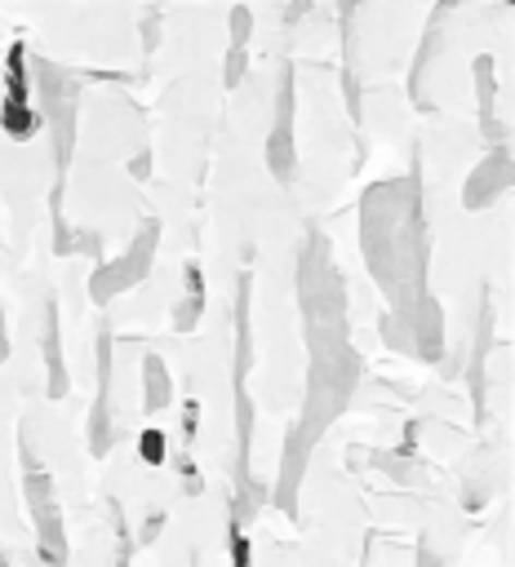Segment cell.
I'll return each instance as SVG.
<instances>
[{
    "mask_svg": "<svg viewBox=\"0 0 515 567\" xmlns=\"http://www.w3.org/2000/svg\"><path fill=\"white\" fill-rule=\"evenodd\" d=\"M231 558H236V567L253 563V550H249V536L240 532V523H231Z\"/></svg>",
    "mask_w": 515,
    "mask_h": 567,
    "instance_id": "5",
    "label": "cell"
},
{
    "mask_svg": "<svg viewBox=\"0 0 515 567\" xmlns=\"http://www.w3.org/2000/svg\"><path fill=\"white\" fill-rule=\"evenodd\" d=\"M139 453H143L147 466H160V461H165V435H160V431H143Z\"/></svg>",
    "mask_w": 515,
    "mask_h": 567,
    "instance_id": "4",
    "label": "cell"
},
{
    "mask_svg": "<svg viewBox=\"0 0 515 567\" xmlns=\"http://www.w3.org/2000/svg\"><path fill=\"white\" fill-rule=\"evenodd\" d=\"M23 45H14L10 49V71H5V81H10V94H5V102H0V124H5L10 133H32L36 129V111L27 107L32 98H27V67H23Z\"/></svg>",
    "mask_w": 515,
    "mask_h": 567,
    "instance_id": "1",
    "label": "cell"
},
{
    "mask_svg": "<svg viewBox=\"0 0 515 567\" xmlns=\"http://www.w3.org/2000/svg\"><path fill=\"white\" fill-rule=\"evenodd\" d=\"M143 369H147V408L156 412V408H165V399H169V377H165V369H160L156 354H147Z\"/></svg>",
    "mask_w": 515,
    "mask_h": 567,
    "instance_id": "3",
    "label": "cell"
},
{
    "mask_svg": "<svg viewBox=\"0 0 515 567\" xmlns=\"http://www.w3.org/2000/svg\"><path fill=\"white\" fill-rule=\"evenodd\" d=\"M0 567H5V550H0Z\"/></svg>",
    "mask_w": 515,
    "mask_h": 567,
    "instance_id": "6",
    "label": "cell"
},
{
    "mask_svg": "<svg viewBox=\"0 0 515 567\" xmlns=\"http://www.w3.org/2000/svg\"><path fill=\"white\" fill-rule=\"evenodd\" d=\"M32 510H36V523H40V545H45V558L49 563H62V528H58V510L49 502V479L45 474H32Z\"/></svg>",
    "mask_w": 515,
    "mask_h": 567,
    "instance_id": "2",
    "label": "cell"
}]
</instances>
